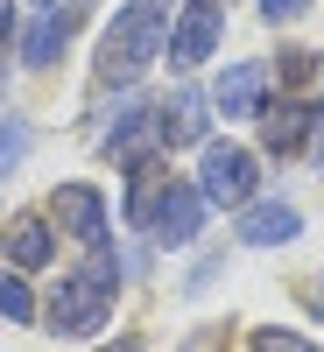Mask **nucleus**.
I'll use <instances>...</instances> for the list:
<instances>
[{
  "label": "nucleus",
  "instance_id": "1",
  "mask_svg": "<svg viewBox=\"0 0 324 352\" xmlns=\"http://www.w3.org/2000/svg\"><path fill=\"white\" fill-rule=\"evenodd\" d=\"M169 21H176L169 0H127V8L113 14V28L99 36V64H92V78H99V85H134V78L162 56Z\"/></svg>",
  "mask_w": 324,
  "mask_h": 352
},
{
  "label": "nucleus",
  "instance_id": "4",
  "mask_svg": "<svg viewBox=\"0 0 324 352\" xmlns=\"http://www.w3.org/2000/svg\"><path fill=\"white\" fill-rule=\"evenodd\" d=\"M254 184H261V169H254L247 148H233V141H204V162H197V190H204V204L240 212V204H254Z\"/></svg>",
  "mask_w": 324,
  "mask_h": 352
},
{
  "label": "nucleus",
  "instance_id": "18",
  "mask_svg": "<svg viewBox=\"0 0 324 352\" xmlns=\"http://www.w3.org/2000/svg\"><path fill=\"white\" fill-rule=\"evenodd\" d=\"M14 43V0H0V50Z\"/></svg>",
  "mask_w": 324,
  "mask_h": 352
},
{
  "label": "nucleus",
  "instance_id": "2",
  "mask_svg": "<svg viewBox=\"0 0 324 352\" xmlns=\"http://www.w3.org/2000/svg\"><path fill=\"white\" fill-rule=\"evenodd\" d=\"M113 296H120V254L92 247V261H85L78 275L56 282V296H50V331H64V338H92L106 317H113Z\"/></svg>",
  "mask_w": 324,
  "mask_h": 352
},
{
  "label": "nucleus",
  "instance_id": "22",
  "mask_svg": "<svg viewBox=\"0 0 324 352\" xmlns=\"http://www.w3.org/2000/svg\"><path fill=\"white\" fill-rule=\"evenodd\" d=\"M36 8H56V0H36Z\"/></svg>",
  "mask_w": 324,
  "mask_h": 352
},
{
  "label": "nucleus",
  "instance_id": "13",
  "mask_svg": "<svg viewBox=\"0 0 324 352\" xmlns=\"http://www.w3.org/2000/svg\"><path fill=\"white\" fill-rule=\"evenodd\" d=\"M0 317H8V324H28V317H36V296L21 289V275H0Z\"/></svg>",
  "mask_w": 324,
  "mask_h": 352
},
{
  "label": "nucleus",
  "instance_id": "11",
  "mask_svg": "<svg viewBox=\"0 0 324 352\" xmlns=\"http://www.w3.org/2000/svg\"><path fill=\"white\" fill-rule=\"evenodd\" d=\"M303 141H310V113L303 106H275L268 120H261V148L268 155H296Z\"/></svg>",
  "mask_w": 324,
  "mask_h": 352
},
{
  "label": "nucleus",
  "instance_id": "19",
  "mask_svg": "<svg viewBox=\"0 0 324 352\" xmlns=\"http://www.w3.org/2000/svg\"><path fill=\"white\" fill-rule=\"evenodd\" d=\"M310 155L324 162V106H317V120H310Z\"/></svg>",
  "mask_w": 324,
  "mask_h": 352
},
{
  "label": "nucleus",
  "instance_id": "3",
  "mask_svg": "<svg viewBox=\"0 0 324 352\" xmlns=\"http://www.w3.org/2000/svg\"><path fill=\"white\" fill-rule=\"evenodd\" d=\"M197 226H204V190L184 184V176H162L149 212H141V232L155 247H184V240H197Z\"/></svg>",
  "mask_w": 324,
  "mask_h": 352
},
{
  "label": "nucleus",
  "instance_id": "17",
  "mask_svg": "<svg viewBox=\"0 0 324 352\" xmlns=\"http://www.w3.org/2000/svg\"><path fill=\"white\" fill-rule=\"evenodd\" d=\"M261 14H268V21H303L310 0H261Z\"/></svg>",
  "mask_w": 324,
  "mask_h": 352
},
{
  "label": "nucleus",
  "instance_id": "14",
  "mask_svg": "<svg viewBox=\"0 0 324 352\" xmlns=\"http://www.w3.org/2000/svg\"><path fill=\"white\" fill-rule=\"evenodd\" d=\"M28 141H36V134H28V120H0V169H14V162L28 155Z\"/></svg>",
  "mask_w": 324,
  "mask_h": 352
},
{
  "label": "nucleus",
  "instance_id": "12",
  "mask_svg": "<svg viewBox=\"0 0 324 352\" xmlns=\"http://www.w3.org/2000/svg\"><path fill=\"white\" fill-rule=\"evenodd\" d=\"M64 36H71V21L56 14V8H43V14H36V28H28V43H21V64H28V71L56 64V50H64Z\"/></svg>",
  "mask_w": 324,
  "mask_h": 352
},
{
  "label": "nucleus",
  "instance_id": "5",
  "mask_svg": "<svg viewBox=\"0 0 324 352\" xmlns=\"http://www.w3.org/2000/svg\"><path fill=\"white\" fill-rule=\"evenodd\" d=\"M226 36V14H219V0H184L169 21V71H197L204 56L219 50Z\"/></svg>",
  "mask_w": 324,
  "mask_h": 352
},
{
  "label": "nucleus",
  "instance_id": "9",
  "mask_svg": "<svg viewBox=\"0 0 324 352\" xmlns=\"http://www.w3.org/2000/svg\"><path fill=\"white\" fill-rule=\"evenodd\" d=\"M261 99H268V64H226V78H219V113L226 120H254Z\"/></svg>",
  "mask_w": 324,
  "mask_h": 352
},
{
  "label": "nucleus",
  "instance_id": "15",
  "mask_svg": "<svg viewBox=\"0 0 324 352\" xmlns=\"http://www.w3.org/2000/svg\"><path fill=\"white\" fill-rule=\"evenodd\" d=\"M254 352H317L310 338H296V331H261L254 338Z\"/></svg>",
  "mask_w": 324,
  "mask_h": 352
},
{
  "label": "nucleus",
  "instance_id": "7",
  "mask_svg": "<svg viewBox=\"0 0 324 352\" xmlns=\"http://www.w3.org/2000/svg\"><path fill=\"white\" fill-rule=\"evenodd\" d=\"M204 113H212V99L197 92V85H184V92H176L169 106H155V127H162V148H197L204 141Z\"/></svg>",
  "mask_w": 324,
  "mask_h": 352
},
{
  "label": "nucleus",
  "instance_id": "8",
  "mask_svg": "<svg viewBox=\"0 0 324 352\" xmlns=\"http://www.w3.org/2000/svg\"><path fill=\"white\" fill-rule=\"evenodd\" d=\"M233 232H240V240L247 247H289V240H296V232H303V212H296V204H240V226H233Z\"/></svg>",
  "mask_w": 324,
  "mask_h": 352
},
{
  "label": "nucleus",
  "instance_id": "6",
  "mask_svg": "<svg viewBox=\"0 0 324 352\" xmlns=\"http://www.w3.org/2000/svg\"><path fill=\"white\" fill-rule=\"evenodd\" d=\"M50 219H56V232H71V240L106 247V197L92 184H56L50 190Z\"/></svg>",
  "mask_w": 324,
  "mask_h": 352
},
{
  "label": "nucleus",
  "instance_id": "16",
  "mask_svg": "<svg viewBox=\"0 0 324 352\" xmlns=\"http://www.w3.org/2000/svg\"><path fill=\"white\" fill-rule=\"evenodd\" d=\"M310 71H317L310 50H289V56H282V85H310Z\"/></svg>",
  "mask_w": 324,
  "mask_h": 352
},
{
  "label": "nucleus",
  "instance_id": "21",
  "mask_svg": "<svg viewBox=\"0 0 324 352\" xmlns=\"http://www.w3.org/2000/svg\"><path fill=\"white\" fill-rule=\"evenodd\" d=\"M106 352H141V338H113V345H106Z\"/></svg>",
  "mask_w": 324,
  "mask_h": 352
},
{
  "label": "nucleus",
  "instance_id": "10",
  "mask_svg": "<svg viewBox=\"0 0 324 352\" xmlns=\"http://www.w3.org/2000/svg\"><path fill=\"white\" fill-rule=\"evenodd\" d=\"M0 247H8V261H14V268H50V261H56L50 219H8V232H0Z\"/></svg>",
  "mask_w": 324,
  "mask_h": 352
},
{
  "label": "nucleus",
  "instance_id": "20",
  "mask_svg": "<svg viewBox=\"0 0 324 352\" xmlns=\"http://www.w3.org/2000/svg\"><path fill=\"white\" fill-rule=\"evenodd\" d=\"M310 310L324 317V268H317V289H310Z\"/></svg>",
  "mask_w": 324,
  "mask_h": 352
}]
</instances>
